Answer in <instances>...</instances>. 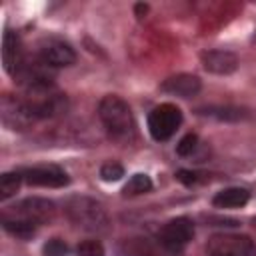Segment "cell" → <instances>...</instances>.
Here are the masks:
<instances>
[{
  "mask_svg": "<svg viewBox=\"0 0 256 256\" xmlns=\"http://www.w3.org/2000/svg\"><path fill=\"white\" fill-rule=\"evenodd\" d=\"M100 120L108 132V136L120 144H128L136 136V124L130 106L120 96H104L98 104Z\"/></svg>",
  "mask_w": 256,
  "mask_h": 256,
  "instance_id": "1",
  "label": "cell"
},
{
  "mask_svg": "<svg viewBox=\"0 0 256 256\" xmlns=\"http://www.w3.org/2000/svg\"><path fill=\"white\" fill-rule=\"evenodd\" d=\"M72 224L88 232H104L108 228V214L100 202L88 196H72L64 206Z\"/></svg>",
  "mask_w": 256,
  "mask_h": 256,
  "instance_id": "2",
  "label": "cell"
},
{
  "mask_svg": "<svg viewBox=\"0 0 256 256\" xmlns=\"http://www.w3.org/2000/svg\"><path fill=\"white\" fill-rule=\"evenodd\" d=\"M180 124H182V112L178 106L170 102L152 108V112L148 114V132L158 142L172 138L174 132L180 128Z\"/></svg>",
  "mask_w": 256,
  "mask_h": 256,
  "instance_id": "3",
  "label": "cell"
},
{
  "mask_svg": "<svg viewBox=\"0 0 256 256\" xmlns=\"http://www.w3.org/2000/svg\"><path fill=\"white\" fill-rule=\"evenodd\" d=\"M192 238H194V222L188 216H178L168 220L158 232L160 244L172 254L182 252Z\"/></svg>",
  "mask_w": 256,
  "mask_h": 256,
  "instance_id": "4",
  "label": "cell"
},
{
  "mask_svg": "<svg viewBox=\"0 0 256 256\" xmlns=\"http://www.w3.org/2000/svg\"><path fill=\"white\" fill-rule=\"evenodd\" d=\"M0 118H2V124L10 130H26L36 120L26 100L16 98L12 94H4L0 98Z\"/></svg>",
  "mask_w": 256,
  "mask_h": 256,
  "instance_id": "5",
  "label": "cell"
},
{
  "mask_svg": "<svg viewBox=\"0 0 256 256\" xmlns=\"http://www.w3.org/2000/svg\"><path fill=\"white\" fill-rule=\"evenodd\" d=\"M210 256H256V246L244 234H216L208 240Z\"/></svg>",
  "mask_w": 256,
  "mask_h": 256,
  "instance_id": "6",
  "label": "cell"
},
{
  "mask_svg": "<svg viewBox=\"0 0 256 256\" xmlns=\"http://www.w3.org/2000/svg\"><path fill=\"white\" fill-rule=\"evenodd\" d=\"M54 202L46 200V198H26L18 204L12 206L10 214L6 216H14V218H24L28 222H34L36 226L40 224H46L54 218Z\"/></svg>",
  "mask_w": 256,
  "mask_h": 256,
  "instance_id": "7",
  "label": "cell"
},
{
  "mask_svg": "<svg viewBox=\"0 0 256 256\" xmlns=\"http://www.w3.org/2000/svg\"><path fill=\"white\" fill-rule=\"evenodd\" d=\"M38 54H40V60L50 66V68H62V66H70L76 62V52L74 48L60 40V38H46L40 42V48H38Z\"/></svg>",
  "mask_w": 256,
  "mask_h": 256,
  "instance_id": "8",
  "label": "cell"
},
{
  "mask_svg": "<svg viewBox=\"0 0 256 256\" xmlns=\"http://www.w3.org/2000/svg\"><path fill=\"white\" fill-rule=\"evenodd\" d=\"M2 62H4V70L10 76H14V78L28 64V58H26L24 46H22V40L12 30H6L4 36H2Z\"/></svg>",
  "mask_w": 256,
  "mask_h": 256,
  "instance_id": "9",
  "label": "cell"
},
{
  "mask_svg": "<svg viewBox=\"0 0 256 256\" xmlns=\"http://www.w3.org/2000/svg\"><path fill=\"white\" fill-rule=\"evenodd\" d=\"M24 182L30 186H42V188H62L70 182L68 174L58 166H34L22 172Z\"/></svg>",
  "mask_w": 256,
  "mask_h": 256,
  "instance_id": "10",
  "label": "cell"
},
{
  "mask_svg": "<svg viewBox=\"0 0 256 256\" xmlns=\"http://www.w3.org/2000/svg\"><path fill=\"white\" fill-rule=\"evenodd\" d=\"M202 84H200V78L194 76V74H176V76H170L162 82L160 90L162 92H168L172 96H180V98H192L200 92Z\"/></svg>",
  "mask_w": 256,
  "mask_h": 256,
  "instance_id": "11",
  "label": "cell"
},
{
  "mask_svg": "<svg viewBox=\"0 0 256 256\" xmlns=\"http://www.w3.org/2000/svg\"><path fill=\"white\" fill-rule=\"evenodd\" d=\"M202 66L212 72V74H232L238 68V58L236 54L228 52V50H208L202 52Z\"/></svg>",
  "mask_w": 256,
  "mask_h": 256,
  "instance_id": "12",
  "label": "cell"
},
{
  "mask_svg": "<svg viewBox=\"0 0 256 256\" xmlns=\"http://www.w3.org/2000/svg\"><path fill=\"white\" fill-rule=\"evenodd\" d=\"M250 200V192L244 188H224L216 192L212 204L216 208H242Z\"/></svg>",
  "mask_w": 256,
  "mask_h": 256,
  "instance_id": "13",
  "label": "cell"
},
{
  "mask_svg": "<svg viewBox=\"0 0 256 256\" xmlns=\"http://www.w3.org/2000/svg\"><path fill=\"white\" fill-rule=\"evenodd\" d=\"M2 226L6 232H10L12 236L16 238H22V240H28L36 234V224L34 222H28L24 218H14V216H2Z\"/></svg>",
  "mask_w": 256,
  "mask_h": 256,
  "instance_id": "14",
  "label": "cell"
},
{
  "mask_svg": "<svg viewBox=\"0 0 256 256\" xmlns=\"http://www.w3.org/2000/svg\"><path fill=\"white\" fill-rule=\"evenodd\" d=\"M118 254L120 256H154L150 244L144 242L142 238H130V240L120 242Z\"/></svg>",
  "mask_w": 256,
  "mask_h": 256,
  "instance_id": "15",
  "label": "cell"
},
{
  "mask_svg": "<svg viewBox=\"0 0 256 256\" xmlns=\"http://www.w3.org/2000/svg\"><path fill=\"white\" fill-rule=\"evenodd\" d=\"M152 190V180L146 174H134L122 188L124 196H138V194H146Z\"/></svg>",
  "mask_w": 256,
  "mask_h": 256,
  "instance_id": "16",
  "label": "cell"
},
{
  "mask_svg": "<svg viewBox=\"0 0 256 256\" xmlns=\"http://www.w3.org/2000/svg\"><path fill=\"white\" fill-rule=\"evenodd\" d=\"M22 180L24 178L18 172H4L0 176V200H8L10 196H14L18 192Z\"/></svg>",
  "mask_w": 256,
  "mask_h": 256,
  "instance_id": "17",
  "label": "cell"
},
{
  "mask_svg": "<svg viewBox=\"0 0 256 256\" xmlns=\"http://www.w3.org/2000/svg\"><path fill=\"white\" fill-rule=\"evenodd\" d=\"M124 176V168H122V164H118V162H106V164H102V168H100V178L104 180V182H116V180H120Z\"/></svg>",
  "mask_w": 256,
  "mask_h": 256,
  "instance_id": "18",
  "label": "cell"
},
{
  "mask_svg": "<svg viewBox=\"0 0 256 256\" xmlns=\"http://www.w3.org/2000/svg\"><path fill=\"white\" fill-rule=\"evenodd\" d=\"M202 114L214 116L220 120H240L244 116L242 110H238V108H206V110H202Z\"/></svg>",
  "mask_w": 256,
  "mask_h": 256,
  "instance_id": "19",
  "label": "cell"
},
{
  "mask_svg": "<svg viewBox=\"0 0 256 256\" xmlns=\"http://www.w3.org/2000/svg\"><path fill=\"white\" fill-rule=\"evenodd\" d=\"M76 256H104V246L98 240H84L76 246Z\"/></svg>",
  "mask_w": 256,
  "mask_h": 256,
  "instance_id": "20",
  "label": "cell"
},
{
  "mask_svg": "<svg viewBox=\"0 0 256 256\" xmlns=\"http://www.w3.org/2000/svg\"><path fill=\"white\" fill-rule=\"evenodd\" d=\"M196 144H198V136L196 134H186L178 144H176V152L180 156H190L194 150H196Z\"/></svg>",
  "mask_w": 256,
  "mask_h": 256,
  "instance_id": "21",
  "label": "cell"
},
{
  "mask_svg": "<svg viewBox=\"0 0 256 256\" xmlns=\"http://www.w3.org/2000/svg\"><path fill=\"white\" fill-rule=\"evenodd\" d=\"M66 254H68V246L60 238H52L44 244V256H66Z\"/></svg>",
  "mask_w": 256,
  "mask_h": 256,
  "instance_id": "22",
  "label": "cell"
},
{
  "mask_svg": "<svg viewBox=\"0 0 256 256\" xmlns=\"http://www.w3.org/2000/svg\"><path fill=\"white\" fill-rule=\"evenodd\" d=\"M176 178H178L182 184H186V186H192V184H196V182H198V174H196V172H192V170H178Z\"/></svg>",
  "mask_w": 256,
  "mask_h": 256,
  "instance_id": "23",
  "label": "cell"
}]
</instances>
